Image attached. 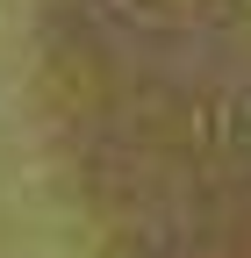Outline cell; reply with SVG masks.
Segmentation results:
<instances>
[{
  "mask_svg": "<svg viewBox=\"0 0 251 258\" xmlns=\"http://www.w3.org/2000/svg\"><path fill=\"white\" fill-rule=\"evenodd\" d=\"M36 64L108 258H251V0H36Z\"/></svg>",
  "mask_w": 251,
  "mask_h": 258,
  "instance_id": "obj_1",
  "label": "cell"
}]
</instances>
